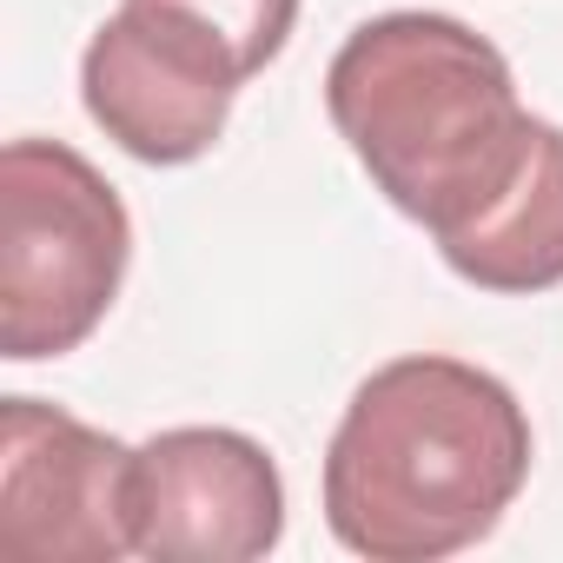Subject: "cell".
Returning <instances> with one entry per match:
<instances>
[{
  "label": "cell",
  "mask_w": 563,
  "mask_h": 563,
  "mask_svg": "<svg viewBox=\"0 0 563 563\" xmlns=\"http://www.w3.org/2000/svg\"><path fill=\"white\" fill-rule=\"evenodd\" d=\"M126 523L146 563H252L286 537V477L245 431L173 424L133 451Z\"/></svg>",
  "instance_id": "cell-5"
},
{
  "label": "cell",
  "mask_w": 563,
  "mask_h": 563,
  "mask_svg": "<svg viewBox=\"0 0 563 563\" xmlns=\"http://www.w3.org/2000/svg\"><path fill=\"white\" fill-rule=\"evenodd\" d=\"M239 87L245 74L219 41L146 0H120V14L100 21V34L80 54L87 120L140 166L206 159L232 120Z\"/></svg>",
  "instance_id": "cell-4"
},
{
  "label": "cell",
  "mask_w": 563,
  "mask_h": 563,
  "mask_svg": "<svg viewBox=\"0 0 563 563\" xmlns=\"http://www.w3.org/2000/svg\"><path fill=\"white\" fill-rule=\"evenodd\" d=\"M444 265L477 292L530 299L563 286V126L543 133L530 173L510 186V199L457 245H444Z\"/></svg>",
  "instance_id": "cell-7"
},
{
  "label": "cell",
  "mask_w": 563,
  "mask_h": 563,
  "mask_svg": "<svg viewBox=\"0 0 563 563\" xmlns=\"http://www.w3.org/2000/svg\"><path fill=\"white\" fill-rule=\"evenodd\" d=\"M530 457L537 438L504 378L411 352L352 391L325 444V523L352 556L438 563L504 523Z\"/></svg>",
  "instance_id": "cell-2"
},
{
  "label": "cell",
  "mask_w": 563,
  "mask_h": 563,
  "mask_svg": "<svg viewBox=\"0 0 563 563\" xmlns=\"http://www.w3.org/2000/svg\"><path fill=\"white\" fill-rule=\"evenodd\" d=\"M133 444L47 405H0V550L14 563H113L133 556L126 523Z\"/></svg>",
  "instance_id": "cell-6"
},
{
  "label": "cell",
  "mask_w": 563,
  "mask_h": 563,
  "mask_svg": "<svg viewBox=\"0 0 563 563\" xmlns=\"http://www.w3.org/2000/svg\"><path fill=\"white\" fill-rule=\"evenodd\" d=\"M133 258L120 186L67 140L0 153V352L14 365L80 352L113 312Z\"/></svg>",
  "instance_id": "cell-3"
},
{
  "label": "cell",
  "mask_w": 563,
  "mask_h": 563,
  "mask_svg": "<svg viewBox=\"0 0 563 563\" xmlns=\"http://www.w3.org/2000/svg\"><path fill=\"white\" fill-rule=\"evenodd\" d=\"M146 8H166L186 27H199L206 41H219L245 80H258L286 54V41L299 27V0H146Z\"/></svg>",
  "instance_id": "cell-8"
},
{
  "label": "cell",
  "mask_w": 563,
  "mask_h": 563,
  "mask_svg": "<svg viewBox=\"0 0 563 563\" xmlns=\"http://www.w3.org/2000/svg\"><path fill=\"white\" fill-rule=\"evenodd\" d=\"M325 113L365 179L444 245L471 239L530 173L550 120L517 100L510 60L464 21L398 8L358 21L325 67Z\"/></svg>",
  "instance_id": "cell-1"
}]
</instances>
